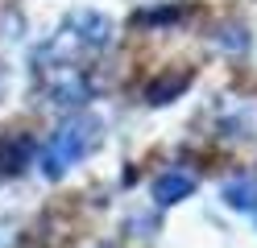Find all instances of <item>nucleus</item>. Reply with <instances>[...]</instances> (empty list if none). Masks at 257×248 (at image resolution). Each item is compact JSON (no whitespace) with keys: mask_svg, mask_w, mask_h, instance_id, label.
<instances>
[{"mask_svg":"<svg viewBox=\"0 0 257 248\" xmlns=\"http://www.w3.org/2000/svg\"><path fill=\"white\" fill-rule=\"evenodd\" d=\"M191 186H195V178H191V174H166L154 186V194H158V203H179L183 194H191Z\"/></svg>","mask_w":257,"mask_h":248,"instance_id":"f03ea898","label":"nucleus"},{"mask_svg":"<svg viewBox=\"0 0 257 248\" xmlns=\"http://www.w3.org/2000/svg\"><path fill=\"white\" fill-rule=\"evenodd\" d=\"M87 149H91V137L83 128H62L50 145V153H46V174H58L67 161H79Z\"/></svg>","mask_w":257,"mask_h":248,"instance_id":"f257e3e1","label":"nucleus"},{"mask_svg":"<svg viewBox=\"0 0 257 248\" xmlns=\"http://www.w3.org/2000/svg\"><path fill=\"white\" fill-rule=\"evenodd\" d=\"M224 194H228V203L232 207H240V211H249V207H257V182H232V186L228 190H224Z\"/></svg>","mask_w":257,"mask_h":248,"instance_id":"7ed1b4c3","label":"nucleus"}]
</instances>
